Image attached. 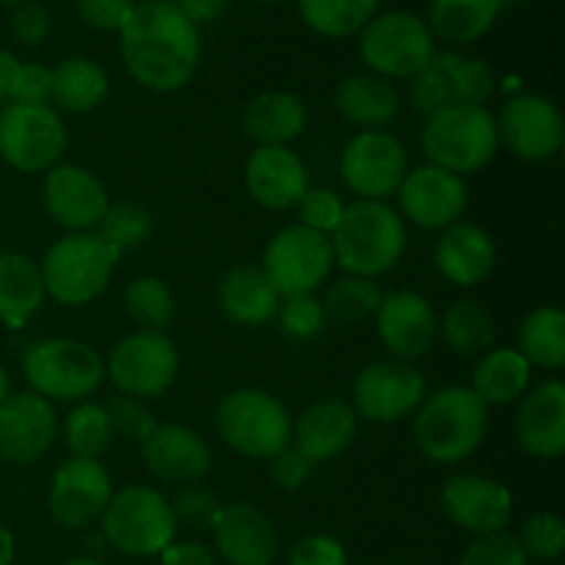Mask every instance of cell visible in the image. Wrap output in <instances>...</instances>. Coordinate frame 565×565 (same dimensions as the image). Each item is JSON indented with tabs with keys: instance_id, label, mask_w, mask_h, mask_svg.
<instances>
[{
	"instance_id": "obj_38",
	"label": "cell",
	"mask_w": 565,
	"mask_h": 565,
	"mask_svg": "<svg viewBox=\"0 0 565 565\" xmlns=\"http://www.w3.org/2000/svg\"><path fill=\"white\" fill-rule=\"evenodd\" d=\"M121 303H125L127 318L141 331L166 334L177 318L174 292L158 276H136V279L127 281Z\"/></svg>"
},
{
	"instance_id": "obj_22",
	"label": "cell",
	"mask_w": 565,
	"mask_h": 565,
	"mask_svg": "<svg viewBox=\"0 0 565 565\" xmlns=\"http://www.w3.org/2000/svg\"><path fill=\"white\" fill-rule=\"evenodd\" d=\"M58 436L53 403L36 392H11L0 403V458L14 467L39 461Z\"/></svg>"
},
{
	"instance_id": "obj_3",
	"label": "cell",
	"mask_w": 565,
	"mask_h": 565,
	"mask_svg": "<svg viewBox=\"0 0 565 565\" xmlns=\"http://www.w3.org/2000/svg\"><path fill=\"white\" fill-rule=\"evenodd\" d=\"M334 265L351 276L375 279L395 268L406 254V221L386 202L345 204L337 230L329 235Z\"/></svg>"
},
{
	"instance_id": "obj_37",
	"label": "cell",
	"mask_w": 565,
	"mask_h": 565,
	"mask_svg": "<svg viewBox=\"0 0 565 565\" xmlns=\"http://www.w3.org/2000/svg\"><path fill=\"white\" fill-rule=\"evenodd\" d=\"M519 348L530 367L561 370L565 364V312L561 307H535L519 326Z\"/></svg>"
},
{
	"instance_id": "obj_7",
	"label": "cell",
	"mask_w": 565,
	"mask_h": 565,
	"mask_svg": "<svg viewBox=\"0 0 565 565\" xmlns=\"http://www.w3.org/2000/svg\"><path fill=\"white\" fill-rule=\"evenodd\" d=\"M103 539L125 557H158L177 541L171 502L152 486H125L114 491L103 513Z\"/></svg>"
},
{
	"instance_id": "obj_35",
	"label": "cell",
	"mask_w": 565,
	"mask_h": 565,
	"mask_svg": "<svg viewBox=\"0 0 565 565\" xmlns=\"http://www.w3.org/2000/svg\"><path fill=\"white\" fill-rule=\"evenodd\" d=\"M502 0H430L428 31L447 44H469L494 25Z\"/></svg>"
},
{
	"instance_id": "obj_33",
	"label": "cell",
	"mask_w": 565,
	"mask_h": 565,
	"mask_svg": "<svg viewBox=\"0 0 565 565\" xmlns=\"http://www.w3.org/2000/svg\"><path fill=\"white\" fill-rule=\"evenodd\" d=\"M530 367L516 348H491L478 359L469 390L486 403V406H511L527 392Z\"/></svg>"
},
{
	"instance_id": "obj_31",
	"label": "cell",
	"mask_w": 565,
	"mask_h": 565,
	"mask_svg": "<svg viewBox=\"0 0 565 565\" xmlns=\"http://www.w3.org/2000/svg\"><path fill=\"white\" fill-rule=\"evenodd\" d=\"M243 130L257 147H290L307 130V105L292 92H263L243 110Z\"/></svg>"
},
{
	"instance_id": "obj_56",
	"label": "cell",
	"mask_w": 565,
	"mask_h": 565,
	"mask_svg": "<svg viewBox=\"0 0 565 565\" xmlns=\"http://www.w3.org/2000/svg\"><path fill=\"white\" fill-rule=\"evenodd\" d=\"M22 61L17 58L11 50L0 47V103H9L11 86H14V77L20 72Z\"/></svg>"
},
{
	"instance_id": "obj_13",
	"label": "cell",
	"mask_w": 565,
	"mask_h": 565,
	"mask_svg": "<svg viewBox=\"0 0 565 565\" xmlns=\"http://www.w3.org/2000/svg\"><path fill=\"white\" fill-rule=\"evenodd\" d=\"M259 268L281 298L315 296L334 268L331 241L301 224L285 226L268 241Z\"/></svg>"
},
{
	"instance_id": "obj_16",
	"label": "cell",
	"mask_w": 565,
	"mask_h": 565,
	"mask_svg": "<svg viewBox=\"0 0 565 565\" xmlns=\"http://www.w3.org/2000/svg\"><path fill=\"white\" fill-rule=\"evenodd\" d=\"M114 497L108 469L99 458H70L50 478L47 511L64 530H83L99 522Z\"/></svg>"
},
{
	"instance_id": "obj_57",
	"label": "cell",
	"mask_w": 565,
	"mask_h": 565,
	"mask_svg": "<svg viewBox=\"0 0 565 565\" xmlns=\"http://www.w3.org/2000/svg\"><path fill=\"white\" fill-rule=\"evenodd\" d=\"M14 552H17L14 535H11V530L0 522V565L14 563Z\"/></svg>"
},
{
	"instance_id": "obj_42",
	"label": "cell",
	"mask_w": 565,
	"mask_h": 565,
	"mask_svg": "<svg viewBox=\"0 0 565 565\" xmlns=\"http://www.w3.org/2000/svg\"><path fill=\"white\" fill-rule=\"evenodd\" d=\"M152 215L136 202H116L105 210L103 221L94 232L114 248L116 254H130L152 237Z\"/></svg>"
},
{
	"instance_id": "obj_26",
	"label": "cell",
	"mask_w": 565,
	"mask_h": 565,
	"mask_svg": "<svg viewBox=\"0 0 565 565\" xmlns=\"http://www.w3.org/2000/svg\"><path fill=\"white\" fill-rule=\"evenodd\" d=\"M246 188L265 210H292L309 191L301 154L290 147H254L246 160Z\"/></svg>"
},
{
	"instance_id": "obj_39",
	"label": "cell",
	"mask_w": 565,
	"mask_h": 565,
	"mask_svg": "<svg viewBox=\"0 0 565 565\" xmlns=\"http://www.w3.org/2000/svg\"><path fill=\"white\" fill-rule=\"evenodd\" d=\"M303 22L326 39H345L375 17L379 0H298Z\"/></svg>"
},
{
	"instance_id": "obj_51",
	"label": "cell",
	"mask_w": 565,
	"mask_h": 565,
	"mask_svg": "<svg viewBox=\"0 0 565 565\" xmlns=\"http://www.w3.org/2000/svg\"><path fill=\"white\" fill-rule=\"evenodd\" d=\"M287 565H348V552L331 535H307L296 541Z\"/></svg>"
},
{
	"instance_id": "obj_24",
	"label": "cell",
	"mask_w": 565,
	"mask_h": 565,
	"mask_svg": "<svg viewBox=\"0 0 565 565\" xmlns=\"http://www.w3.org/2000/svg\"><path fill=\"white\" fill-rule=\"evenodd\" d=\"M513 434L519 447L535 458H557L565 450V386L541 381L516 401Z\"/></svg>"
},
{
	"instance_id": "obj_59",
	"label": "cell",
	"mask_w": 565,
	"mask_h": 565,
	"mask_svg": "<svg viewBox=\"0 0 565 565\" xmlns=\"http://www.w3.org/2000/svg\"><path fill=\"white\" fill-rule=\"evenodd\" d=\"M64 565H105L99 557H92V555H81V557H72V561H66Z\"/></svg>"
},
{
	"instance_id": "obj_47",
	"label": "cell",
	"mask_w": 565,
	"mask_h": 565,
	"mask_svg": "<svg viewBox=\"0 0 565 565\" xmlns=\"http://www.w3.org/2000/svg\"><path fill=\"white\" fill-rule=\"evenodd\" d=\"M296 210L298 224L329 237L337 230V224H340L342 213H345V202L331 188H309L301 196V202L296 204Z\"/></svg>"
},
{
	"instance_id": "obj_19",
	"label": "cell",
	"mask_w": 565,
	"mask_h": 565,
	"mask_svg": "<svg viewBox=\"0 0 565 565\" xmlns=\"http://www.w3.org/2000/svg\"><path fill=\"white\" fill-rule=\"evenodd\" d=\"M42 204L55 226L75 235L94 232L110 207L108 191L88 169L77 163H58L44 174Z\"/></svg>"
},
{
	"instance_id": "obj_9",
	"label": "cell",
	"mask_w": 565,
	"mask_h": 565,
	"mask_svg": "<svg viewBox=\"0 0 565 565\" xmlns=\"http://www.w3.org/2000/svg\"><path fill=\"white\" fill-rule=\"evenodd\" d=\"M364 64L386 81H412L436 55L434 33L412 11H386L362 28Z\"/></svg>"
},
{
	"instance_id": "obj_23",
	"label": "cell",
	"mask_w": 565,
	"mask_h": 565,
	"mask_svg": "<svg viewBox=\"0 0 565 565\" xmlns=\"http://www.w3.org/2000/svg\"><path fill=\"white\" fill-rule=\"evenodd\" d=\"M141 461L154 480L166 486H199L213 469V452L202 434L177 423H158L141 441Z\"/></svg>"
},
{
	"instance_id": "obj_2",
	"label": "cell",
	"mask_w": 565,
	"mask_h": 565,
	"mask_svg": "<svg viewBox=\"0 0 565 565\" xmlns=\"http://www.w3.org/2000/svg\"><path fill=\"white\" fill-rule=\"evenodd\" d=\"M489 406L469 386H441L425 395L414 412V439L419 452L439 467L467 461L483 445Z\"/></svg>"
},
{
	"instance_id": "obj_5",
	"label": "cell",
	"mask_w": 565,
	"mask_h": 565,
	"mask_svg": "<svg viewBox=\"0 0 565 565\" xmlns=\"http://www.w3.org/2000/svg\"><path fill=\"white\" fill-rule=\"evenodd\" d=\"M215 430L237 456L268 461L290 445L292 417L285 403L268 390H235L215 408Z\"/></svg>"
},
{
	"instance_id": "obj_62",
	"label": "cell",
	"mask_w": 565,
	"mask_h": 565,
	"mask_svg": "<svg viewBox=\"0 0 565 565\" xmlns=\"http://www.w3.org/2000/svg\"><path fill=\"white\" fill-rule=\"evenodd\" d=\"M11 3H17V0H11Z\"/></svg>"
},
{
	"instance_id": "obj_1",
	"label": "cell",
	"mask_w": 565,
	"mask_h": 565,
	"mask_svg": "<svg viewBox=\"0 0 565 565\" xmlns=\"http://www.w3.org/2000/svg\"><path fill=\"white\" fill-rule=\"evenodd\" d=\"M119 50L132 81L158 94H171L193 81L202 58V39L171 3H141L119 31Z\"/></svg>"
},
{
	"instance_id": "obj_14",
	"label": "cell",
	"mask_w": 565,
	"mask_h": 565,
	"mask_svg": "<svg viewBox=\"0 0 565 565\" xmlns=\"http://www.w3.org/2000/svg\"><path fill=\"white\" fill-rule=\"evenodd\" d=\"M340 174L348 191L364 202H386L408 174V152L386 130H362L345 143Z\"/></svg>"
},
{
	"instance_id": "obj_36",
	"label": "cell",
	"mask_w": 565,
	"mask_h": 565,
	"mask_svg": "<svg viewBox=\"0 0 565 565\" xmlns=\"http://www.w3.org/2000/svg\"><path fill=\"white\" fill-rule=\"evenodd\" d=\"M439 337L456 356L480 359L494 348L497 326L489 309L472 298L450 303L439 320Z\"/></svg>"
},
{
	"instance_id": "obj_6",
	"label": "cell",
	"mask_w": 565,
	"mask_h": 565,
	"mask_svg": "<svg viewBox=\"0 0 565 565\" xmlns=\"http://www.w3.org/2000/svg\"><path fill=\"white\" fill-rule=\"evenodd\" d=\"M419 141L430 166L458 177L480 171L500 149L494 114L486 105H458L428 116Z\"/></svg>"
},
{
	"instance_id": "obj_43",
	"label": "cell",
	"mask_w": 565,
	"mask_h": 565,
	"mask_svg": "<svg viewBox=\"0 0 565 565\" xmlns=\"http://www.w3.org/2000/svg\"><path fill=\"white\" fill-rule=\"evenodd\" d=\"M276 320H279L281 334L290 337L296 342H309L315 337L323 334L326 329V312L318 296H287L279 301L276 309Z\"/></svg>"
},
{
	"instance_id": "obj_40",
	"label": "cell",
	"mask_w": 565,
	"mask_h": 565,
	"mask_svg": "<svg viewBox=\"0 0 565 565\" xmlns=\"http://www.w3.org/2000/svg\"><path fill=\"white\" fill-rule=\"evenodd\" d=\"M381 290L375 285V279H364V276H342L334 285H329V290L323 292L320 303H323L326 320H334V323H362V320L373 318L375 309H379Z\"/></svg>"
},
{
	"instance_id": "obj_11",
	"label": "cell",
	"mask_w": 565,
	"mask_h": 565,
	"mask_svg": "<svg viewBox=\"0 0 565 565\" xmlns=\"http://www.w3.org/2000/svg\"><path fill=\"white\" fill-rule=\"evenodd\" d=\"M180 373V353L169 334L160 331H132L121 337L105 362V379L119 395L154 401L166 395Z\"/></svg>"
},
{
	"instance_id": "obj_32",
	"label": "cell",
	"mask_w": 565,
	"mask_h": 565,
	"mask_svg": "<svg viewBox=\"0 0 565 565\" xmlns=\"http://www.w3.org/2000/svg\"><path fill=\"white\" fill-rule=\"evenodd\" d=\"M42 268L31 254H0V323L6 329H22L44 303Z\"/></svg>"
},
{
	"instance_id": "obj_60",
	"label": "cell",
	"mask_w": 565,
	"mask_h": 565,
	"mask_svg": "<svg viewBox=\"0 0 565 565\" xmlns=\"http://www.w3.org/2000/svg\"><path fill=\"white\" fill-rule=\"evenodd\" d=\"M257 3H276V0H257Z\"/></svg>"
},
{
	"instance_id": "obj_52",
	"label": "cell",
	"mask_w": 565,
	"mask_h": 565,
	"mask_svg": "<svg viewBox=\"0 0 565 565\" xmlns=\"http://www.w3.org/2000/svg\"><path fill=\"white\" fill-rule=\"evenodd\" d=\"M75 9L86 25L97 31H121L132 17V0H75Z\"/></svg>"
},
{
	"instance_id": "obj_17",
	"label": "cell",
	"mask_w": 565,
	"mask_h": 565,
	"mask_svg": "<svg viewBox=\"0 0 565 565\" xmlns=\"http://www.w3.org/2000/svg\"><path fill=\"white\" fill-rule=\"evenodd\" d=\"M497 121V138L519 160L544 163L563 149V116L552 99L541 94H519L502 105Z\"/></svg>"
},
{
	"instance_id": "obj_46",
	"label": "cell",
	"mask_w": 565,
	"mask_h": 565,
	"mask_svg": "<svg viewBox=\"0 0 565 565\" xmlns=\"http://www.w3.org/2000/svg\"><path fill=\"white\" fill-rule=\"evenodd\" d=\"M105 414H108V423L114 436H121V439H130L141 445L154 428H158V419L154 414L143 406V401L130 395H114L108 403H105Z\"/></svg>"
},
{
	"instance_id": "obj_8",
	"label": "cell",
	"mask_w": 565,
	"mask_h": 565,
	"mask_svg": "<svg viewBox=\"0 0 565 565\" xmlns=\"http://www.w3.org/2000/svg\"><path fill=\"white\" fill-rule=\"evenodd\" d=\"M31 392L50 403H83L103 386L105 362L92 345L70 337L33 342L22 359Z\"/></svg>"
},
{
	"instance_id": "obj_29",
	"label": "cell",
	"mask_w": 565,
	"mask_h": 565,
	"mask_svg": "<svg viewBox=\"0 0 565 565\" xmlns=\"http://www.w3.org/2000/svg\"><path fill=\"white\" fill-rule=\"evenodd\" d=\"M334 105L348 125L359 130H384L401 114V94L392 81L364 72V75L345 77L337 86Z\"/></svg>"
},
{
	"instance_id": "obj_54",
	"label": "cell",
	"mask_w": 565,
	"mask_h": 565,
	"mask_svg": "<svg viewBox=\"0 0 565 565\" xmlns=\"http://www.w3.org/2000/svg\"><path fill=\"white\" fill-rule=\"evenodd\" d=\"M158 557L160 565H218L213 546L202 541H171Z\"/></svg>"
},
{
	"instance_id": "obj_20",
	"label": "cell",
	"mask_w": 565,
	"mask_h": 565,
	"mask_svg": "<svg viewBox=\"0 0 565 565\" xmlns=\"http://www.w3.org/2000/svg\"><path fill=\"white\" fill-rule=\"evenodd\" d=\"M381 345L397 362H417L439 340V318L425 296L414 290H390L375 309Z\"/></svg>"
},
{
	"instance_id": "obj_28",
	"label": "cell",
	"mask_w": 565,
	"mask_h": 565,
	"mask_svg": "<svg viewBox=\"0 0 565 565\" xmlns=\"http://www.w3.org/2000/svg\"><path fill=\"white\" fill-rule=\"evenodd\" d=\"M434 263L447 281L458 287H478L494 274L497 246L494 237L478 224L458 221L441 230L434 246Z\"/></svg>"
},
{
	"instance_id": "obj_58",
	"label": "cell",
	"mask_w": 565,
	"mask_h": 565,
	"mask_svg": "<svg viewBox=\"0 0 565 565\" xmlns=\"http://www.w3.org/2000/svg\"><path fill=\"white\" fill-rule=\"evenodd\" d=\"M9 395H11V381H9V373H6V367L0 364V403H3Z\"/></svg>"
},
{
	"instance_id": "obj_15",
	"label": "cell",
	"mask_w": 565,
	"mask_h": 565,
	"mask_svg": "<svg viewBox=\"0 0 565 565\" xmlns=\"http://www.w3.org/2000/svg\"><path fill=\"white\" fill-rule=\"evenodd\" d=\"M425 379L414 364L381 359L353 381V412L373 425H392L412 417L425 401Z\"/></svg>"
},
{
	"instance_id": "obj_25",
	"label": "cell",
	"mask_w": 565,
	"mask_h": 565,
	"mask_svg": "<svg viewBox=\"0 0 565 565\" xmlns=\"http://www.w3.org/2000/svg\"><path fill=\"white\" fill-rule=\"evenodd\" d=\"M215 555L226 565H274L279 533L274 522L252 502L224 505L213 527Z\"/></svg>"
},
{
	"instance_id": "obj_41",
	"label": "cell",
	"mask_w": 565,
	"mask_h": 565,
	"mask_svg": "<svg viewBox=\"0 0 565 565\" xmlns=\"http://www.w3.org/2000/svg\"><path fill=\"white\" fill-rule=\"evenodd\" d=\"M110 439H114V430L99 403L83 401L66 414L64 441L72 458H99L110 447Z\"/></svg>"
},
{
	"instance_id": "obj_12",
	"label": "cell",
	"mask_w": 565,
	"mask_h": 565,
	"mask_svg": "<svg viewBox=\"0 0 565 565\" xmlns=\"http://www.w3.org/2000/svg\"><path fill=\"white\" fill-rule=\"evenodd\" d=\"M494 72L486 61L461 53H436L408 81V103L425 119L458 105H486L494 94Z\"/></svg>"
},
{
	"instance_id": "obj_44",
	"label": "cell",
	"mask_w": 565,
	"mask_h": 565,
	"mask_svg": "<svg viewBox=\"0 0 565 565\" xmlns=\"http://www.w3.org/2000/svg\"><path fill=\"white\" fill-rule=\"evenodd\" d=\"M519 546L527 555V561L552 563L565 550V524L555 513H535L524 522L522 533L516 535Z\"/></svg>"
},
{
	"instance_id": "obj_48",
	"label": "cell",
	"mask_w": 565,
	"mask_h": 565,
	"mask_svg": "<svg viewBox=\"0 0 565 565\" xmlns=\"http://www.w3.org/2000/svg\"><path fill=\"white\" fill-rule=\"evenodd\" d=\"M461 565H530V561L519 546L516 535L505 530V533L475 539L461 555Z\"/></svg>"
},
{
	"instance_id": "obj_34",
	"label": "cell",
	"mask_w": 565,
	"mask_h": 565,
	"mask_svg": "<svg viewBox=\"0 0 565 565\" xmlns=\"http://www.w3.org/2000/svg\"><path fill=\"white\" fill-rule=\"evenodd\" d=\"M108 72L92 58H66L53 70L50 105L64 114H92L108 97Z\"/></svg>"
},
{
	"instance_id": "obj_45",
	"label": "cell",
	"mask_w": 565,
	"mask_h": 565,
	"mask_svg": "<svg viewBox=\"0 0 565 565\" xmlns=\"http://www.w3.org/2000/svg\"><path fill=\"white\" fill-rule=\"evenodd\" d=\"M221 505L218 497L210 489H202V486H185V489L177 491V497L171 500V513H174L177 527H191L196 533H213L215 522H218Z\"/></svg>"
},
{
	"instance_id": "obj_27",
	"label": "cell",
	"mask_w": 565,
	"mask_h": 565,
	"mask_svg": "<svg viewBox=\"0 0 565 565\" xmlns=\"http://www.w3.org/2000/svg\"><path fill=\"white\" fill-rule=\"evenodd\" d=\"M359 434V417L353 406L340 397L318 401L292 423V445L312 463H326L351 450Z\"/></svg>"
},
{
	"instance_id": "obj_49",
	"label": "cell",
	"mask_w": 565,
	"mask_h": 565,
	"mask_svg": "<svg viewBox=\"0 0 565 565\" xmlns=\"http://www.w3.org/2000/svg\"><path fill=\"white\" fill-rule=\"evenodd\" d=\"M312 469H315V463L309 461V458L303 456V452L298 450L292 441L268 458V475H270V480H274L276 489H281V491L303 489L309 480V475H312Z\"/></svg>"
},
{
	"instance_id": "obj_50",
	"label": "cell",
	"mask_w": 565,
	"mask_h": 565,
	"mask_svg": "<svg viewBox=\"0 0 565 565\" xmlns=\"http://www.w3.org/2000/svg\"><path fill=\"white\" fill-rule=\"evenodd\" d=\"M50 99H53V70L44 64H20L9 103L50 105Z\"/></svg>"
},
{
	"instance_id": "obj_30",
	"label": "cell",
	"mask_w": 565,
	"mask_h": 565,
	"mask_svg": "<svg viewBox=\"0 0 565 565\" xmlns=\"http://www.w3.org/2000/svg\"><path fill=\"white\" fill-rule=\"evenodd\" d=\"M281 296L259 265H237L218 281V307L237 326H263L276 318Z\"/></svg>"
},
{
	"instance_id": "obj_55",
	"label": "cell",
	"mask_w": 565,
	"mask_h": 565,
	"mask_svg": "<svg viewBox=\"0 0 565 565\" xmlns=\"http://www.w3.org/2000/svg\"><path fill=\"white\" fill-rule=\"evenodd\" d=\"M171 6H174V9L180 11L188 22H193V25H196V22L218 20V17L230 9L232 0H174Z\"/></svg>"
},
{
	"instance_id": "obj_61",
	"label": "cell",
	"mask_w": 565,
	"mask_h": 565,
	"mask_svg": "<svg viewBox=\"0 0 565 565\" xmlns=\"http://www.w3.org/2000/svg\"><path fill=\"white\" fill-rule=\"evenodd\" d=\"M143 3H160V0H143Z\"/></svg>"
},
{
	"instance_id": "obj_18",
	"label": "cell",
	"mask_w": 565,
	"mask_h": 565,
	"mask_svg": "<svg viewBox=\"0 0 565 565\" xmlns=\"http://www.w3.org/2000/svg\"><path fill=\"white\" fill-rule=\"evenodd\" d=\"M401 218L419 230H447L458 224L469 207V191L463 177L439 166H417L397 188Z\"/></svg>"
},
{
	"instance_id": "obj_10",
	"label": "cell",
	"mask_w": 565,
	"mask_h": 565,
	"mask_svg": "<svg viewBox=\"0 0 565 565\" xmlns=\"http://www.w3.org/2000/svg\"><path fill=\"white\" fill-rule=\"evenodd\" d=\"M66 127L53 105L6 103L0 108V158L22 174H39L61 163Z\"/></svg>"
},
{
	"instance_id": "obj_21",
	"label": "cell",
	"mask_w": 565,
	"mask_h": 565,
	"mask_svg": "<svg viewBox=\"0 0 565 565\" xmlns=\"http://www.w3.org/2000/svg\"><path fill=\"white\" fill-rule=\"evenodd\" d=\"M447 519L475 539L505 533L513 519V494L486 475H456L441 489Z\"/></svg>"
},
{
	"instance_id": "obj_53",
	"label": "cell",
	"mask_w": 565,
	"mask_h": 565,
	"mask_svg": "<svg viewBox=\"0 0 565 565\" xmlns=\"http://www.w3.org/2000/svg\"><path fill=\"white\" fill-rule=\"evenodd\" d=\"M11 31L22 44H39L50 33V17L39 3H20L11 11Z\"/></svg>"
},
{
	"instance_id": "obj_4",
	"label": "cell",
	"mask_w": 565,
	"mask_h": 565,
	"mask_svg": "<svg viewBox=\"0 0 565 565\" xmlns=\"http://www.w3.org/2000/svg\"><path fill=\"white\" fill-rule=\"evenodd\" d=\"M119 254L97 232L64 235L39 263L44 292L61 307H86L108 290Z\"/></svg>"
}]
</instances>
